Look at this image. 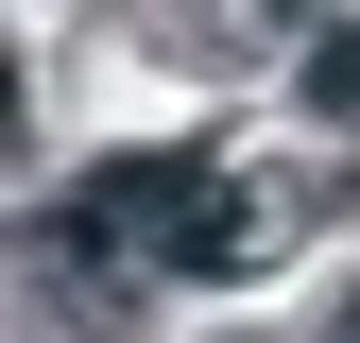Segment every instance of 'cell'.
Masks as SVG:
<instances>
[{"mask_svg": "<svg viewBox=\"0 0 360 343\" xmlns=\"http://www.w3.org/2000/svg\"><path fill=\"white\" fill-rule=\"evenodd\" d=\"M343 343H360V292H343Z\"/></svg>", "mask_w": 360, "mask_h": 343, "instance_id": "obj_6", "label": "cell"}, {"mask_svg": "<svg viewBox=\"0 0 360 343\" xmlns=\"http://www.w3.org/2000/svg\"><path fill=\"white\" fill-rule=\"evenodd\" d=\"M326 206H360V172H309V189H292V172H223L206 224H189V275H275Z\"/></svg>", "mask_w": 360, "mask_h": 343, "instance_id": "obj_1", "label": "cell"}, {"mask_svg": "<svg viewBox=\"0 0 360 343\" xmlns=\"http://www.w3.org/2000/svg\"><path fill=\"white\" fill-rule=\"evenodd\" d=\"M206 189H223V155H189V138H172V155H120L103 189H86V240H103V257H189Z\"/></svg>", "mask_w": 360, "mask_h": 343, "instance_id": "obj_2", "label": "cell"}, {"mask_svg": "<svg viewBox=\"0 0 360 343\" xmlns=\"http://www.w3.org/2000/svg\"><path fill=\"white\" fill-rule=\"evenodd\" d=\"M120 326V275H103V240H86V206H52L18 257V343H103Z\"/></svg>", "mask_w": 360, "mask_h": 343, "instance_id": "obj_3", "label": "cell"}, {"mask_svg": "<svg viewBox=\"0 0 360 343\" xmlns=\"http://www.w3.org/2000/svg\"><path fill=\"white\" fill-rule=\"evenodd\" d=\"M292 86H309V120H360V18H326V34H309V52H292Z\"/></svg>", "mask_w": 360, "mask_h": 343, "instance_id": "obj_4", "label": "cell"}, {"mask_svg": "<svg viewBox=\"0 0 360 343\" xmlns=\"http://www.w3.org/2000/svg\"><path fill=\"white\" fill-rule=\"evenodd\" d=\"M223 52H275V34H326V0H206Z\"/></svg>", "mask_w": 360, "mask_h": 343, "instance_id": "obj_5", "label": "cell"}]
</instances>
